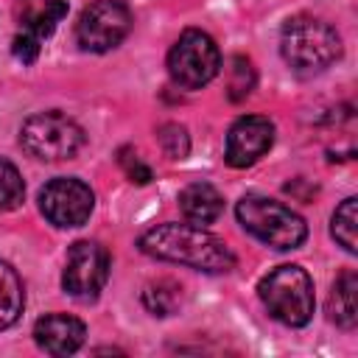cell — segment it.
I'll list each match as a JSON object with an SVG mask.
<instances>
[{
    "instance_id": "cell-1",
    "label": "cell",
    "mask_w": 358,
    "mask_h": 358,
    "mask_svg": "<svg viewBox=\"0 0 358 358\" xmlns=\"http://www.w3.org/2000/svg\"><path fill=\"white\" fill-rule=\"evenodd\" d=\"M137 249L154 260L187 266L204 274H227L235 268L232 249L218 235L207 232V227H196L190 221H165L145 229L137 241Z\"/></svg>"
},
{
    "instance_id": "cell-2",
    "label": "cell",
    "mask_w": 358,
    "mask_h": 358,
    "mask_svg": "<svg viewBox=\"0 0 358 358\" xmlns=\"http://www.w3.org/2000/svg\"><path fill=\"white\" fill-rule=\"evenodd\" d=\"M280 56L291 73H296L299 78H310L338 62L341 36L324 20L296 14L288 17L280 31Z\"/></svg>"
},
{
    "instance_id": "cell-3",
    "label": "cell",
    "mask_w": 358,
    "mask_h": 358,
    "mask_svg": "<svg viewBox=\"0 0 358 358\" xmlns=\"http://www.w3.org/2000/svg\"><path fill=\"white\" fill-rule=\"evenodd\" d=\"M235 215L249 235L280 252L296 249L308 238V224L296 210L260 193L241 196V201L235 204Z\"/></svg>"
},
{
    "instance_id": "cell-4",
    "label": "cell",
    "mask_w": 358,
    "mask_h": 358,
    "mask_svg": "<svg viewBox=\"0 0 358 358\" xmlns=\"http://www.w3.org/2000/svg\"><path fill=\"white\" fill-rule=\"evenodd\" d=\"M257 296L268 316L285 327H305L313 319V280L296 263L271 268L257 282Z\"/></svg>"
},
{
    "instance_id": "cell-5",
    "label": "cell",
    "mask_w": 358,
    "mask_h": 358,
    "mask_svg": "<svg viewBox=\"0 0 358 358\" xmlns=\"http://www.w3.org/2000/svg\"><path fill=\"white\" fill-rule=\"evenodd\" d=\"M84 143H87L84 129L59 109L36 112L25 117L20 126V145L42 162L73 159L84 148Z\"/></svg>"
},
{
    "instance_id": "cell-6",
    "label": "cell",
    "mask_w": 358,
    "mask_h": 358,
    "mask_svg": "<svg viewBox=\"0 0 358 358\" xmlns=\"http://www.w3.org/2000/svg\"><path fill=\"white\" fill-rule=\"evenodd\" d=\"M168 76L182 90H201L207 87L221 70V50L207 31L187 28L168 50Z\"/></svg>"
},
{
    "instance_id": "cell-7",
    "label": "cell",
    "mask_w": 358,
    "mask_h": 358,
    "mask_svg": "<svg viewBox=\"0 0 358 358\" xmlns=\"http://www.w3.org/2000/svg\"><path fill=\"white\" fill-rule=\"evenodd\" d=\"M131 31V11L120 0H92L76 22V42L87 53L115 50Z\"/></svg>"
},
{
    "instance_id": "cell-8",
    "label": "cell",
    "mask_w": 358,
    "mask_h": 358,
    "mask_svg": "<svg viewBox=\"0 0 358 358\" xmlns=\"http://www.w3.org/2000/svg\"><path fill=\"white\" fill-rule=\"evenodd\" d=\"M112 271L109 252L95 241H76L67 249L64 271H62V288L67 296L78 302H92L101 296L106 280Z\"/></svg>"
},
{
    "instance_id": "cell-9",
    "label": "cell",
    "mask_w": 358,
    "mask_h": 358,
    "mask_svg": "<svg viewBox=\"0 0 358 358\" xmlns=\"http://www.w3.org/2000/svg\"><path fill=\"white\" fill-rule=\"evenodd\" d=\"M39 213L59 229L84 227L95 210V193L76 176H56L39 187Z\"/></svg>"
},
{
    "instance_id": "cell-10",
    "label": "cell",
    "mask_w": 358,
    "mask_h": 358,
    "mask_svg": "<svg viewBox=\"0 0 358 358\" xmlns=\"http://www.w3.org/2000/svg\"><path fill=\"white\" fill-rule=\"evenodd\" d=\"M274 145V123L263 115L238 117L224 140V162L229 168H249Z\"/></svg>"
},
{
    "instance_id": "cell-11",
    "label": "cell",
    "mask_w": 358,
    "mask_h": 358,
    "mask_svg": "<svg viewBox=\"0 0 358 358\" xmlns=\"http://www.w3.org/2000/svg\"><path fill=\"white\" fill-rule=\"evenodd\" d=\"M84 338V322L70 313H45L34 324V341L48 355H73L76 350H81Z\"/></svg>"
},
{
    "instance_id": "cell-12",
    "label": "cell",
    "mask_w": 358,
    "mask_h": 358,
    "mask_svg": "<svg viewBox=\"0 0 358 358\" xmlns=\"http://www.w3.org/2000/svg\"><path fill=\"white\" fill-rule=\"evenodd\" d=\"M179 210L185 221L196 227H210L224 213V196L210 182H190L179 190Z\"/></svg>"
},
{
    "instance_id": "cell-13",
    "label": "cell",
    "mask_w": 358,
    "mask_h": 358,
    "mask_svg": "<svg viewBox=\"0 0 358 358\" xmlns=\"http://www.w3.org/2000/svg\"><path fill=\"white\" fill-rule=\"evenodd\" d=\"M327 319L341 330H355L358 324V274L341 271L327 296Z\"/></svg>"
},
{
    "instance_id": "cell-14",
    "label": "cell",
    "mask_w": 358,
    "mask_h": 358,
    "mask_svg": "<svg viewBox=\"0 0 358 358\" xmlns=\"http://www.w3.org/2000/svg\"><path fill=\"white\" fill-rule=\"evenodd\" d=\"M143 308L151 313V316H173L179 313V308L185 305V288L179 280L173 277H159V280H151L145 288H143Z\"/></svg>"
},
{
    "instance_id": "cell-15",
    "label": "cell",
    "mask_w": 358,
    "mask_h": 358,
    "mask_svg": "<svg viewBox=\"0 0 358 358\" xmlns=\"http://www.w3.org/2000/svg\"><path fill=\"white\" fill-rule=\"evenodd\" d=\"M25 308V288L11 263L0 260V330H8Z\"/></svg>"
},
{
    "instance_id": "cell-16",
    "label": "cell",
    "mask_w": 358,
    "mask_h": 358,
    "mask_svg": "<svg viewBox=\"0 0 358 358\" xmlns=\"http://www.w3.org/2000/svg\"><path fill=\"white\" fill-rule=\"evenodd\" d=\"M67 17V0H45L36 11H28L25 20H22V31L25 36L36 39L39 45L56 31V25Z\"/></svg>"
},
{
    "instance_id": "cell-17",
    "label": "cell",
    "mask_w": 358,
    "mask_h": 358,
    "mask_svg": "<svg viewBox=\"0 0 358 358\" xmlns=\"http://www.w3.org/2000/svg\"><path fill=\"white\" fill-rule=\"evenodd\" d=\"M355 229H358V199L355 196H347L336 207V213L330 218V235H333V241L347 255H355L358 252V235H355Z\"/></svg>"
},
{
    "instance_id": "cell-18",
    "label": "cell",
    "mask_w": 358,
    "mask_h": 358,
    "mask_svg": "<svg viewBox=\"0 0 358 358\" xmlns=\"http://www.w3.org/2000/svg\"><path fill=\"white\" fill-rule=\"evenodd\" d=\"M25 199V182L14 162L0 159V213H11Z\"/></svg>"
},
{
    "instance_id": "cell-19",
    "label": "cell",
    "mask_w": 358,
    "mask_h": 358,
    "mask_svg": "<svg viewBox=\"0 0 358 358\" xmlns=\"http://www.w3.org/2000/svg\"><path fill=\"white\" fill-rule=\"evenodd\" d=\"M157 140H159V148L165 151L168 159H185L190 154V137H187V129L179 126V123H162L157 129Z\"/></svg>"
},
{
    "instance_id": "cell-20",
    "label": "cell",
    "mask_w": 358,
    "mask_h": 358,
    "mask_svg": "<svg viewBox=\"0 0 358 358\" xmlns=\"http://www.w3.org/2000/svg\"><path fill=\"white\" fill-rule=\"evenodd\" d=\"M255 87V70H252V62L243 59V56H235L232 59V81H229V98L232 101H241L252 92Z\"/></svg>"
},
{
    "instance_id": "cell-21",
    "label": "cell",
    "mask_w": 358,
    "mask_h": 358,
    "mask_svg": "<svg viewBox=\"0 0 358 358\" xmlns=\"http://www.w3.org/2000/svg\"><path fill=\"white\" fill-rule=\"evenodd\" d=\"M117 162H120L123 173H126L131 182H137V185H148V182L154 179L151 168H148V165L137 157V151H134V148H129V145H123V148L117 151Z\"/></svg>"
},
{
    "instance_id": "cell-22",
    "label": "cell",
    "mask_w": 358,
    "mask_h": 358,
    "mask_svg": "<svg viewBox=\"0 0 358 358\" xmlns=\"http://www.w3.org/2000/svg\"><path fill=\"white\" fill-rule=\"evenodd\" d=\"M39 50H42V45H39L36 39L25 36V34H17V36H14V42H11V53H14L22 64H34V62H36V56H39Z\"/></svg>"
}]
</instances>
